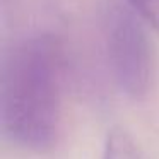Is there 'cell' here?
Instances as JSON below:
<instances>
[{"instance_id": "obj_1", "label": "cell", "mask_w": 159, "mask_h": 159, "mask_svg": "<svg viewBox=\"0 0 159 159\" xmlns=\"http://www.w3.org/2000/svg\"><path fill=\"white\" fill-rule=\"evenodd\" d=\"M62 50L48 34L29 36L7 53L0 82V116L14 144L31 152L55 147L62 125Z\"/></svg>"}, {"instance_id": "obj_2", "label": "cell", "mask_w": 159, "mask_h": 159, "mask_svg": "<svg viewBox=\"0 0 159 159\" xmlns=\"http://www.w3.org/2000/svg\"><path fill=\"white\" fill-rule=\"evenodd\" d=\"M142 19L130 4L113 2L104 12L103 33L108 62L118 87L132 99H144L152 84V52Z\"/></svg>"}, {"instance_id": "obj_3", "label": "cell", "mask_w": 159, "mask_h": 159, "mask_svg": "<svg viewBox=\"0 0 159 159\" xmlns=\"http://www.w3.org/2000/svg\"><path fill=\"white\" fill-rule=\"evenodd\" d=\"M103 159H142V156L132 135L116 127L108 132Z\"/></svg>"}, {"instance_id": "obj_4", "label": "cell", "mask_w": 159, "mask_h": 159, "mask_svg": "<svg viewBox=\"0 0 159 159\" xmlns=\"http://www.w3.org/2000/svg\"><path fill=\"white\" fill-rule=\"evenodd\" d=\"M128 4L142 21H147L159 31V0H128Z\"/></svg>"}]
</instances>
